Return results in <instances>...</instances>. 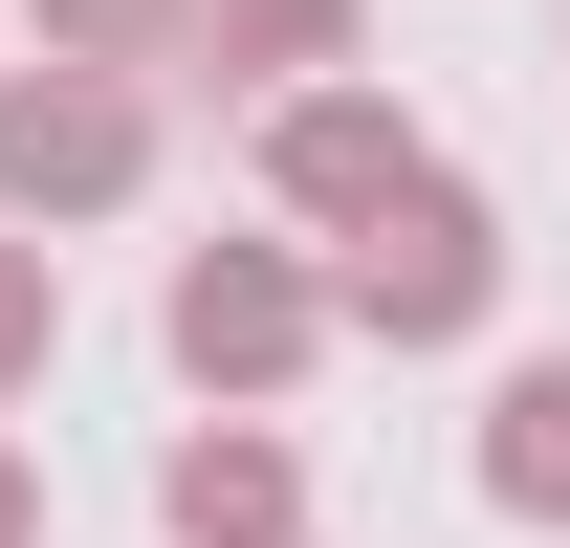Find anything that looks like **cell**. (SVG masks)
<instances>
[{"label":"cell","mask_w":570,"mask_h":548,"mask_svg":"<svg viewBox=\"0 0 570 548\" xmlns=\"http://www.w3.org/2000/svg\"><path fill=\"white\" fill-rule=\"evenodd\" d=\"M45 351H67V242H45V219H0V417L45 395Z\"/></svg>","instance_id":"cell-8"},{"label":"cell","mask_w":570,"mask_h":548,"mask_svg":"<svg viewBox=\"0 0 570 548\" xmlns=\"http://www.w3.org/2000/svg\"><path fill=\"white\" fill-rule=\"evenodd\" d=\"M483 505H504V527H570V351H504V395H483Z\"/></svg>","instance_id":"cell-6"},{"label":"cell","mask_w":570,"mask_h":548,"mask_svg":"<svg viewBox=\"0 0 570 548\" xmlns=\"http://www.w3.org/2000/svg\"><path fill=\"white\" fill-rule=\"evenodd\" d=\"M285 548H307V527H285Z\"/></svg>","instance_id":"cell-11"},{"label":"cell","mask_w":570,"mask_h":548,"mask_svg":"<svg viewBox=\"0 0 570 548\" xmlns=\"http://www.w3.org/2000/svg\"><path fill=\"white\" fill-rule=\"evenodd\" d=\"M330 330H352V351H483L504 330V219H483V176L373 198L352 242H330Z\"/></svg>","instance_id":"cell-1"},{"label":"cell","mask_w":570,"mask_h":548,"mask_svg":"<svg viewBox=\"0 0 570 548\" xmlns=\"http://www.w3.org/2000/svg\"><path fill=\"white\" fill-rule=\"evenodd\" d=\"M22 22H45L67 67H176V45H198V0H22Z\"/></svg>","instance_id":"cell-9"},{"label":"cell","mask_w":570,"mask_h":548,"mask_svg":"<svg viewBox=\"0 0 570 548\" xmlns=\"http://www.w3.org/2000/svg\"><path fill=\"white\" fill-rule=\"evenodd\" d=\"M154 351H176L198 395H307V351H330V264H307V242H176Z\"/></svg>","instance_id":"cell-3"},{"label":"cell","mask_w":570,"mask_h":548,"mask_svg":"<svg viewBox=\"0 0 570 548\" xmlns=\"http://www.w3.org/2000/svg\"><path fill=\"white\" fill-rule=\"evenodd\" d=\"M352 22H373V0H198V45H176V67H219L242 110H264V88H307V67H352Z\"/></svg>","instance_id":"cell-7"},{"label":"cell","mask_w":570,"mask_h":548,"mask_svg":"<svg viewBox=\"0 0 570 548\" xmlns=\"http://www.w3.org/2000/svg\"><path fill=\"white\" fill-rule=\"evenodd\" d=\"M154 527H176V548H285V527H307L285 417H264V395H198V439L154 461Z\"/></svg>","instance_id":"cell-5"},{"label":"cell","mask_w":570,"mask_h":548,"mask_svg":"<svg viewBox=\"0 0 570 548\" xmlns=\"http://www.w3.org/2000/svg\"><path fill=\"white\" fill-rule=\"evenodd\" d=\"M132 198H154V88L132 67H67V45L0 67V219L67 242V219H132Z\"/></svg>","instance_id":"cell-2"},{"label":"cell","mask_w":570,"mask_h":548,"mask_svg":"<svg viewBox=\"0 0 570 548\" xmlns=\"http://www.w3.org/2000/svg\"><path fill=\"white\" fill-rule=\"evenodd\" d=\"M417 176H439V133H417V110H395L373 67H307V88H264V198L307 219V242H352V219H373V198H417Z\"/></svg>","instance_id":"cell-4"},{"label":"cell","mask_w":570,"mask_h":548,"mask_svg":"<svg viewBox=\"0 0 570 548\" xmlns=\"http://www.w3.org/2000/svg\"><path fill=\"white\" fill-rule=\"evenodd\" d=\"M0 548H45V461H22V439H0Z\"/></svg>","instance_id":"cell-10"}]
</instances>
